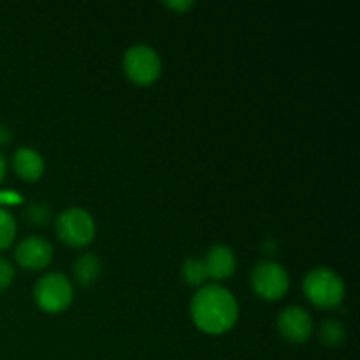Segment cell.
I'll list each match as a JSON object with an SVG mask.
<instances>
[{
	"instance_id": "obj_1",
	"label": "cell",
	"mask_w": 360,
	"mask_h": 360,
	"mask_svg": "<svg viewBox=\"0 0 360 360\" xmlns=\"http://www.w3.org/2000/svg\"><path fill=\"white\" fill-rule=\"evenodd\" d=\"M190 313L202 333L224 334L238 322V301L220 285H204L190 302Z\"/></svg>"
},
{
	"instance_id": "obj_2",
	"label": "cell",
	"mask_w": 360,
	"mask_h": 360,
	"mask_svg": "<svg viewBox=\"0 0 360 360\" xmlns=\"http://www.w3.org/2000/svg\"><path fill=\"white\" fill-rule=\"evenodd\" d=\"M304 294L319 308H336L345 297V283L340 274L327 267H315L304 278Z\"/></svg>"
},
{
	"instance_id": "obj_3",
	"label": "cell",
	"mask_w": 360,
	"mask_h": 360,
	"mask_svg": "<svg viewBox=\"0 0 360 360\" xmlns=\"http://www.w3.org/2000/svg\"><path fill=\"white\" fill-rule=\"evenodd\" d=\"M55 229L58 238L65 245L74 246V248L90 245L97 234L94 217L83 207H69V210L62 211L56 217Z\"/></svg>"
},
{
	"instance_id": "obj_4",
	"label": "cell",
	"mask_w": 360,
	"mask_h": 360,
	"mask_svg": "<svg viewBox=\"0 0 360 360\" xmlns=\"http://www.w3.org/2000/svg\"><path fill=\"white\" fill-rule=\"evenodd\" d=\"M34 297L42 311L62 313L69 308L74 299L72 283L63 274L49 273L35 283Z\"/></svg>"
},
{
	"instance_id": "obj_5",
	"label": "cell",
	"mask_w": 360,
	"mask_h": 360,
	"mask_svg": "<svg viewBox=\"0 0 360 360\" xmlns=\"http://www.w3.org/2000/svg\"><path fill=\"white\" fill-rule=\"evenodd\" d=\"M123 70L132 83L146 86V84L155 83L160 76V56L150 46L136 44L129 48V51L123 56Z\"/></svg>"
},
{
	"instance_id": "obj_6",
	"label": "cell",
	"mask_w": 360,
	"mask_h": 360,
	"mask_svg": "<svg viewBox=\"0 0 360 360\" xmlns=\"http://www.w3.org/2000/svg\"><path fill=\"white\" fill-rule=\"evenodd\" d=\"M288 273L274 260H262L252 271V288L266 301H280L288 290Z\"/></svg>"
},
{
	"instance_id": "obj_7",
	"label": "cell",
	"mask_w": 360,
	"mask_h": 360,
	"mask_svg": "<svg viewBox=\"0 0 360 360\" xmlns=\"http://www.w3.org/2000/svg\"><path fill=\"white\" fill-rule=\"evenodd\" d=\"M278 330L290 343H304L313 333V320L301 306H288L278 316Z\"/></svg>"
},
{
	"instance_id": "obj_8",
	"label": "cell",
	"mask_w": 360,
	"mask_h": 360,
	"mask_svg": "<svg viewBox=\"0 0 360 360\" xmlns=\"http://www.w3.org/2000/svg\"><path fill=\"white\" fill-rule=\"evenodd\" d=\"M18 264L28 271H42L51 264L53 246L44 238L30 236L25 238L14 252Z\"/></svg>"
},
{
	"instance_id": "obj_9",
	"label": "cell",
	"mask_w": 360,
	"mask_h": 360,
	"mask_svg": "<svg viewBox=\"0 0 360 360\" xmlns=\"http://www.w3.org/2000/svg\"><path fill=\"white\" fill-rule=\"evenodd\" d=\"M207 278L213 280H227L236 273V255L229 246L214 245L204 257Z\"/></svg>"
},
{
	"instance_id": "obj_10",
	"label": "cell",
	"mask_w": 360,
	"mask_h": 360,
	"mask_svg": "<svg viewBox=\"0 0 360 360\" xmlns=\"http://www.w3.org/2000/svg\"><path fill=\"white\" fill-rule=\"evenodd\" d=\"M44 160L39 151L32 148H20L13 155V169L25 181H37L44 174Z\"/></svg>"
},
{
	"instance_id": "obj_11",
	"label": "cell",
	"mask_w": 360,
	"mask_h": 360,
	"mask_svg": "<svg viewBox=\"0 0 360 360\" xmlns=\"http://www.w3.org/2000/svg\"><path fill=\"white\" fill-rule=\"evenodd\" d=\"M72 273L77 283L83 287H90L101 276V260L94 253H83L74 260Z\"/></svg>"
},
{
	"instance_id": "obj_12",
	"label": "cell",
	"mask_w": 360,
	"mask_h": 360,
	"mask_svg": "<svg viewBox=\"0 0 360 360\" xmlns=\"http://www.w3.org/2000/svg\"><path fill=\"white\" fill-rule=\"evenodd\" d=\"M181 276L188 287H204L207 280L204 260L199 259V257H188L181 264Z\"/></svg>"
},
{
	"instance_id": "obj_13",
	"label": "cell",
	"mask_w": 360,
	"mask_h": 360,
	"mask_svg": "<svg viewBox=\"0 0 360 360\" xmlns=\"http://www.w3.org/2000/svg\"><path fill=\"white\" fill-rule=\"evenodd\" d=\"M345 338H347V330H345L343 323L340 320L329 319L322 323L320 327V340L326 347L336 348L340 345H343Z\"/></svg>"
},
{
	"instance_id": "obj_14",
	"label": "cell",
	"mask_w": 360,
	"mask_h": 360,
	"mask_svg": "<svg viewBox=\"0 0 360 360\" xmlns=\"http://www.w3.org/2000/svg\"><path fill=\"white\" fill-rule=\"evenodd\" d=\"M16 231V221L13 214L6 210H0V250H6L13 245Z\"/></svg>"
},
{
	"instance_id": "obj_15",
	"label": "cell",
	"mask_w": 360,
	"mask_h": 360,
	"mask_svg": "<svg viewBox=\"0 0 360 360\" xmlns=\"http://www.w3.org/2000/svg\"><path fill=\"white\" fill-rule=\"evenodd\" d=\"M27 220L30 221L34 227H46L49 224V207L42 202H32L27 206Z\"/></svg>"
},
{
	"instance_id": "obj_16",
	"label": "cell",
	"mask_w": 360,
	"mask_h": 360,
	"mask_svg": "<svg viewBox=\"0 0 360 360\" xmlns=\"http://www.w3.org/2000/svg\"><path fill=\"white\" fill-rule=\"evenodd\" d=\"M14 276H16V273H14V267L11 266L6 259H2V257H0V290H6V288H9L11 285H13Z\"/></svg>"
},
{
	"instance_id": "obj_17",
	"label": "cell",
	"mask_w": 360,
	"mask_h": 360,
	"mask_svg": "<svg viewBox=\"0 0 360 360\" xmlns=\"http://www.w3.org/2000/svg\"><path fill=\"white\" fill-rule=\"evenodd\" d=\"M165 6L172 7V9L178 11V13H185L186 9L193 7V2H165Z\"/></svg>"
},
{
	"instance_id": "obj_18",
	"label": "cell",
	"mask_w": 360,
	"mask_h": 360,
	"mask_svg": "<svg viewBox=\"0 0 360 360\" xmlns=\"http://www.w3.org/2000/svg\"><path fill=\"white\" fill-rule=\"evenodd\" d=\"M11 141V130L6 125H0V144H6Z\"/></svg>"
},
{
	"instance_id": "obj_19",
	"label": "cell",
	"mask_w": 360,
	"mask_h": 360,
	"mask_svg": "<svg viewBox=\"0 0 360 360\" xmlns=\"http://www.w3.org/2000/svg\"><path fill=\"white\" fill-rule=\"evenodd\" d=\"M6 167H7V164H6V158H4L2 155H0V183H2L4 176H6Z\"/></svg>"
}]
</instances>
